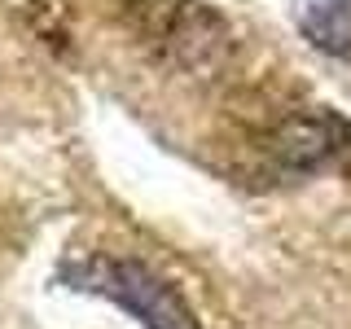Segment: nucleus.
Here are the masks:
<instances>
[{"mask_svg": "<svg viewBox=\"0 0 351 329\" xmlns=\"http://www.w3.org/2000/svg\"><path fill=\"white\" fill-rule=\"evenodd\" d=\"M66 281H75L80 290L101 294V299H114L145 329H197V316L189 312V303L176 294V285H167L141 259L97 255V259H84V263H71V268H66Z\"/></svg>", "mask_w": 351, "mask_h": 329, "instance_id": "1", "label": "nucleus"}, {"mask_svg": "<svg viewBox=\"0 0 351 329\" xmlns=\"http://www.w3.org/2000/svg\"><path fill=\"white\" fill-rule=\"evenodd\" d=\"M303 36L325 53H351V0H303Z\"/></svg>", "mask_w": 351, "mask_h": 329, "instance_id": "2", "label": "nucleus"}]
</instances>
